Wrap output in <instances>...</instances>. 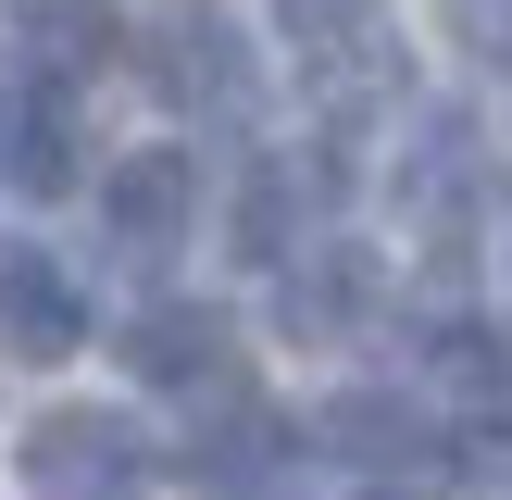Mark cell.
<instances>
[{"label":"cell","instance_id":"cell-1","mask_svg":"<svg viewBox=\"0 0 512 500\" xmlns=\"http://www.w3.org/2000/svg\"><path fill=\"white\" fill-rule=\"evenodd\" d=\"M13 463H25V488H50V500H125V475L150 463V438H138V413H113V400H50V413L13 438Z\"/></svg>","mask_w":512,"mask_h":500},{"label":"cell","instance_id":"cell-9","mask_svg":"<svg viewBox=\"0 0 512 500\" xmlns=\"http://www.w3.org/2000/svg\"><path fill=\"white\" fill-rule=\"evenodd\" d=\"M75 88H50V75H13V100H0V175L13 188H75Z\"/></svg>","mask_w":512,"mask_h":500},{"label":"cell","instance_id":"cell-4","mask_svg":"<svg viewBox=\"0 0 512 500\" xmlns=\"http://www.w3.org/2000/svg\"><path fill=\"white\" fill-rule=\"evenodd\" d=\"M325 188H338V163H325V150H263V163L238 175V250L288 275L300 250H313V213H325Z\"/></svg>","mask_w":512,"mask_h":500},{"label":"cell","instance_id":"cell-8","mask_svg":"<svg viewBox=\"0 0 512 500\" xmlns=\"http://www.w3.org/2000/svg\"><path fill=\"white\" fill-rule=\"evenodd\" d=\"M125 50V13L113 0H13V63L50 75V88H75L88 63H113Z\"/></svg>","mask_w":512,"mask_h":500},{"label":"cell","instance_id":"cell-6","mask_svg":"<svg viewBox=\"0 0 512 500\" xmlns=\"http://www.w3.org/2000/svg\"><path fill=\"white\" fill-rule=\"evenodd\" d=\"M100 213H113L125 250H175L188 213H200V163H188V150H125L113 188H100Z\"/></svg>","mask_w":512,"mask_h":500},{"label":"cell","instance_id":"cell-15","mask_svg":"<svg viewBox=\"0 0 512 500\" xmlns=\"http://www.w3.org/2000/svg\"><path fill=\"white\" fill-rule=\"evenodd\" d=\"M438 25L463 63H512V0H438Z\"/></svg>","mask_w":512,"mask_h":500},{"label":"cell","instance_id":"cell-12","mask_svg":"<svg viewBox=\"0 0 512 500\" xmlns=\"http://www.w3.org/2000/svg\"><path fill=\"white\" fill-rule=\"evenodd\" d=\"M400 200H413V213H425V225L450 238V213L475 200V125H463V113H425V125H413V163H400Z\"/></svg>","mask_w":512,"mask_h":500},{"label":"cell","instance_id":"cell-7","mask_svg":"<svg viewBox=\"0 0 512 500\" xmlns=\"http://www.w3.org/2000/svg\"><path fill=\"white\" fill-rule=\"evenodd\" d=\"M225 313L213 300H150L138 325H125V363L150 375V388H225Z\"/></svg>","mask_w":512,"mask_h":500},{"label":"cell","instance_id":"cell-16","mask_svg":"<svg viewBox=\"0 0 512 500\" xmlns=\"http://www.w3.org/2000/svg\"><path fill=\"white\" fill-rule=\"evenodd\" d=\"M375 500H425V488H375Z\"/></svg>","mask_w":512,"mask_h":500},{"label":"cell","instance_id":"cell-5","mask_svg":"<svg viewBox=\"0 0 512 500\" xmlns=\"http://www.w3.org/2000/svg\"><path fill=\"white\" fill-rule=\"evenodd\" d=\"M75 338H88V300H75V275L50 263V250H0V350H25V363H63Z\"/></svg>","mask_w":512,"mask_h":500},{"label":"cell","instance_id":"cell-10","mask_svg":"<svg viewBox=\"0 0 512 500\" xmlns=\"http://www.w3.org/2000/svg\"><path fill=\"white\" fill-rule=\"evenodd\" d=\"M363 300H375V263H363V250H325V238L275 275V325H288V338H350Z\"/></svg>","mask_w":512,"mask_h":500},{"label":"cell","instance_id":"cell-14","mask_svg":"<svg viewBox=\"0 0 512 500\" xmlns=\"http://www.w3.org/2000/svg\"><path fill=\"white\" fill-rule=\"evenodd\" d=\"M375 13H388V0H275V25H288L300 50H350V38H375Z\"/></svg>","mask_w":512,"mask_h":500},{"label":"cell","instance_id":"cell-11","mask_svg":"<svg viewBox=\"0 0 512 500\" xmlns=\"http://www.w3.org/2000/svg\"><path fill=\"white\" fill-rule=\"evenodd\" d=\"M313 438L338 450V463H363V475H400V463L425 450V413H413L400 388H338V400L313 413Z\"/></svg>","mask_w":512,"mask_h":500},{"label":"cell","instance_id":"cell-3","mask_svg":"<svg viewBox=\"0 0 512 500\" xmlns=\"http://www.w3.org/2000/svg\"><path fill=\"white\" fill-rule=\"evenodd\" d=\"M288 438H300V425L275 413L263 388H238V375H225V388H200V425L175 438V475H188V488H250V475L288 463Z\"/></svg>","mask_w":512,"mask_h":500},{"label":"cell","instance_id":"cell-13","mask_svg":"<svg viewBox=\"0 0 512 500\" xmlns=\"http://www.w3.org/2000/svg\"><path fill=\"white\" fill-rule=\"evenodd\" d=\"M438 363H450V388H463V413L512 425V338H488V325H450Z\"/></svg>","mask_w":512,"mask_h":500},{"label":"cell","instance_id":"cell-2","mask_svg":"<svg viewBox=\"0 0 512 500\" xmlns=\"http://www.w3.org/2000/svg\"><path fill=\"white\" fill-rule=\"evenodd\" d=\"M150 88H163L175 113H250L263 50L238 38V13H225V0H175V13L150 25Z\"/></svg>","mask_w":512,"mask_h":500}]
</instances>
